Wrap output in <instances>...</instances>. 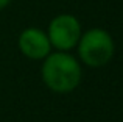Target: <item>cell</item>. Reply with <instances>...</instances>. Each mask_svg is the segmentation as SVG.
Returning a JSON list of instances; mask_svg holds the SVG:
<instances>
[{"instance_id": "cell-1", "label": "cell", "mask_w": 123, "mask_h": 122, "mask_svg": "<svg viewBox=\"0 0 123 122\" xmlns=\"http://www.w3.org/2000/svg\"><path fill=\"white\" fill-rule=\"evenodd\" d=\"M41 77L44 85L56 94H67L78 88L83 78L80 61L69 52L48 53L42 60Z\"/></svg>"}, {"instance_id": "cell-4", "label": "cell", "mask_w": 123, "mask_h": 122, "mask_svg": "<svg viewBox=\"0 0 123 122\" xmlns=\"http://www.w3.org/2000/svg\"><path fill=\"white\" fill-rule=\"evenodd\" d=\"M19 50L30 60H44L51 52V44L48 36L41 28H25L17 39Z\"/></svg>"}, {"instance_id": "cell-2", "label": "cell", "mask_w": 123, "mask_h": 122, "mask_svg": "<svg viewBox=\"0 0 123 122\" xmlns=\"http://www.w3.org/2000/svg\"><path fill=\"white\" fill-rule=\"evenodd\" d=\"M78 56L89 67H103L112 60L115 44L112 36L103 28H90L81 33L78 44Z\"/></svg>"}, {"instance_id": "cell-5", "label": "cell", "mask_w": 123, "mask_h": 122, "mask_svg": "<svg viewBox=\"0 0 123 122\" xmlns=\"http://www.w3.org/2000/svg\"><path fill=\"white\" fill-rule=\"evenodd\" d=\"M9 2H11V0H0V9H3Z\"/></svg>"}, {"instance_id": "cell-3", "label": "cell", "mask_w": 123, "mask_h": 122, "mask_svg": "<svg viewBox=\"0 0 123 122\" xmlns=\"http://www.w3.org/2000/svg\"><path fill=\"white\" fill-rule=\"evenodd\" d=\"M81 33V24L72 14H59L53 17L47 30L51 47L61 52H69L76 47Z\"/></svg>"}]
</instances>
